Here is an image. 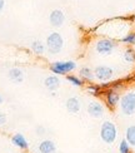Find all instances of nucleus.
Here are the masks:
<instances>
[{
	"label": "nucleus",
	"instance_id": "obj_1",
	"mask_svg": "<svg viewBox=\"0 0 135 153\" xmlns=\"http://www.w3.org/2000/svg\"><path fill=\"white\" fill-rule=\"evenodd\" d=\"M117 136H118V131L114 123L106 120V122L101 124L100 138L103 139V142H105L106 144H113L115 142V139H117Z\"/></svg>",
	"mask_w": 135,
	"mask_h": 153
},
{
	"label": "nucleus",
	"instance_id": "obj_2",
	"mask_svg": "<svg viewBox=\"0 0 135 153\" xmlns=\"http://www.w3.org/2000/svg\"><path fill=\"white\" fill-rule=\"evenodd\" d=\"M120 111L125 116L135 114V92H128L120 98Z\"/></svg>",
	"mask_w": 135,
	"mask_h": 153
},
{
	"label": "nucleus",
	"instance_id": "obj_3",
	"mask_svg": "<svg viewBox=\"0 0 135 153\" xmlns=\"http://www.w3.org/2000/svg\"><path fill=\"white\" fill-rule=\"evenodd\" d=\"M76 68L75 62L73 60H68V62H55L50 65V71L54 74L58 75H66L68 73L73 72Z\"/></svg>",
	"mask_w": 135,
	"mask_h": 153
},
{
	"label": "nucleus",
	"instance_id": "obj_4",
	"mask_svg": "<svg viewBox=\"0 0 135 153\" xmlns=\"http://www.w3.org/2000/svg\"><path fill=\"white\" fill-rule=\"evenodd\" d=\"M64 40L59 33H51L46 38V48L51 54H58L63 49Z\"/></svg>",
	"mask_w": 135,
	"mask_h": 153
},
{
	"label": "nucleus",
	"instance_id": "obj_5",
	"mask_svg": "<svg viewBox=\"0 0 135 153\" xmlns=\"http://www.w3.org/2000/svg\"><path fill=\"white\" fill-rule=\"evenodd\" d=\"M115 48H117V43L109 38L99 39L95 44V50L101 55H110L115 50Z\"/></svg>",
	"mask_w": 135,
	"mask_h": 153
},
{
	"label": "nucleus",
	"instance_id": "obj_6",
	"mask_svg": "<svg viewBox=\"0 0 135 153\" xmlns=\"http://www.w3.org/2000/svg\"><path fill=\"white\" fill-rule=\"evenodd\" d=\"M113 74H114L113 69L110 67H108V65H99V67H96L95 71H94V76L100 82L110 80Z\"/></svg>",
	"mask_w": 135,
	"mask_h": 153
},
{
	"label": "nucleus",
	"instance_id": "obj_7",
	"mask_svg": "<svg viewBox=\"0 0 135 153\" xmlns=\"http://www.w3.org/2000/svg\"><path fill=\"white\" fill-rule=\"evenodd\" d=\"M120 94L118 93V91H114V89L109 88L105 92V102L109 108H115L119 103H120Z\"/></svg>",
	"mask_w": 135,
	"mask_h": 153
},
{
	"label": "nucleus",
	"instance_id": "obj_8",
	"mask_svg": "<svg viewBox=\"0 0 135 153\" xmlns=\"http://www.w3.org/2000/svg\"><path fill=\"white\" fill-rule=\"evenodd\" d=\"M88 113L93 118H100L104 114V107L99 102H91L88 105Z\"/></svg>",
	"mask_w": 135,
	"mask_h": 153
},
{
	"label": "nucleus",
	"instance_id": "obj_9",
	"mask_svg": "<svg viewBox=\"0 0 135 153\" xmlns=\"http://www.w3.org/2000/svg\"><path fill=\"white\" fill-rule=\"evenodd\" d=\"M49 20H50V24L53 25V27H55V28L61 27L64 24V22H65V15L63 14L61 10H53L50 16H49Z\"/></svg>",
	"mask_w": 135,
	"mask_h": 153
},
{
	"label": "nucleus",
	"instance_id": "obj_10",
	"mask_svg": "<svg viewBox=\"0 0 135 153\" xmlns=\"http://www.w3.org/2000/svg\"><path fill=\"white\" fill-rule=\"evenodd\" d=\"M39 152L40 153H55L56 152V146L53 141H49V139H45L39 144Z\"/></svg>",
	"mask_w": 135,
	"mask_h": 153
},
{
	"label": "nucleus",
	"instance_id": "obj_11",
	"mask_svg": "<svg viewBox=\"0 0 135 153\" xmlns=\"http://www.w3.org/2000/svg\"><path fill=\"white\" fill-rule=\"evenodd\" d=\"M11 142H13V144L16 146V147H19L20 149H28L29 148L28 141L25 139V137L23 134H20V133H16L15 136H13Z\"/></svg>",
	"mask_w": 135,
	"mask_h": 153
},
{
	"label": "nucleus",
	"instance_id": "obj_12",
	"mask_svg": "<svg viewBox=\"0 0 135 153\" xmlns=\"http://www.w3.org/2000/svg\"><path fill=\"white\" fill-rule=\"evenodd\" d=\"M66 109L68 112L70 113H78L80 111V100L78 98H75V97H72V98H69L66 100Z\"/></svg>",
	"mask_w": 135,
	"mask_h": 153
},
{
	"label": "nucleus",
	"instance_id": "obj_13",
	"mask_svg": "<svg viewBox=\"0 0 135 153\" xmlns=\"http://www.w3.org/2000/svg\"><path fill=\"white\" fill-rule=\"evenodd\" d=\"M44 84L49 89V91H55V89L59 88L60 80H59V78H58L56 75H49L48 78L44 80Z\"/></svg>",
	"mask_w": 135,
	"mask_h": 153
},
{
	"label": "nucleus",
	"instance_id": "obj_14",
	"mask_svg": "<svg viewBox=\"0 0 135 153\" xmlns=\"http://www.w3.org/2000/svg\"><path fill=\"white\" fill-rule=\"evenodd\" d=\"M9 78L15 83H21L23 79H24V74H23V72L20 71V69L13 68L9 71Z\"/></svg>",
	"mask_w": 135,
	"mask_h": 153
},
{
	"label": "nucleus",
	"instance_id": "obj_15",
	"mask_svg": "<svg viewBox=\"0 0 135 153\" xmlns=\"http://www.w3.org/2000/svg\"><path fill=\"white\" fill-rule=\"evenodd\" d=\"M125 141L129 143L131 147H135V126H130V127H128L126 128Z\"/></svg>",
	"mask_w": 135,
	"mask_h": 153
},
{
	"label": "nucleus",
	"instance_id": "obj_16",
	"mask_svg": "<svg viewBox=\"0 0 135 153\" xmlns=\"http://www.w3.org/2000/svg\"><path fill=\"white\" fill-rule=\"evenodd\" d=\"M80 78L81 79H85V80H93L95 76H94V72H91V69L88 68V67H84L80 69Z\"/></svg>",
	"mask_w": 135,
	"mask_h": 153
},
{
	"label": "nucleus",
	"instance_id": "obj_17",
	"mask_svg": "<svg viewBox=\"0 0 135 153\" xmlns=\"http://www.w3.org/2000/svg\"><path fill=\"white\" fill-rule=\"evenodd\" d=\"M31 50H33L35 54L41 55V54L44 53V50H45V47H44V44H43L41 42L35 40V42L31 43Z\"/></svg>",
	"mask_w": 135,
	"mask_h": 153
},
{
	"label": "nucleus",
	"instance_id": "obj_18",
	"mask_svg": "<svg viewBox=\"0 0 135 153\" xmlns=\"http://www.w3.org/2000/svg\"><path fill=\"white\" fill-rule=\"evenodd\" d=\"M123 58L126 63H135V50L133 48H128L123 54Z\"/></svg>",
	"mask_w": 135,
	"mask_h": 153
},
{
	"label": "nucleus",
	"instance_id": "obj_19",
	"mask_svg": "<svg viewBox=\"0 0 135 153\" xmlns=\"http://www.w3.org/2000/svg\"><path fill=\"white\" fill-rule=\"evenodd\" d=\"M86 91L91 95H94V97H98V95H100L103 93V88L100 85H98V84H90L86 88Z\"/></svg>",
	"mask_w": 135,
	"mask_h": 153
},
{
	"label": "nucleus",
	"instance_id": "obj_20",
	"mask_svg": "<svg viewBox=\"0 0 135 153\" xmlns=\"http://www.w3.org/2000/svg\"><path fill=\"white\" fill-rule=\"evenodd\" d=\"M121 43L128 44V45H134L135 44V33L131 31V33H128L126 35H124L121 38Z\"/></svg>",
	"mask_w": 135,
	"mask_h": 153
},
{
	"label": "nucleus",
	"instance_id": "obj_21",
	"mask_svg": "<svg viewBox=\"0 0 135 153\" xmlns=\"http://www.w3.org/2000/svg\"><path fill=\"white\" fill-rule=\"evenodd\" d=\"M66 79H68V82H70L75 87H81L83 84H84L83 79L80 78V76H76V75H66Z\"/></svg>",
	"mask_w": 135,
	"mask_h": 153
},
{
	"label": "nucleus",
	"instance_id": "obj_22",
	"mask_svg": "<svg viewBox=\"0 0 135 153\" xmlns=\"http://www.w3.org/2000/svg\"><path fill=\"white\" fill-rule=\"evenodd\" d=\"M119 152L120 153H131L130 144L128 143L125 139H123V141L120 142V144H119Z\"/></svg>",
	"mask_w": 135,
	"mask_h": 153
},
{
	"label": "nucleus",
	"instance_id": "obj_23",
	"mask_svg": "<svg viewBox=\"0 0 135 153\" xmlns=\"http://www.w3.org/2000/svg\"><path fill=\"white\" fill-rule=\"evenodd\" d=\"M5 122H6V117H5V114L0 112V126H3Z\"/></svg>",
	"mask_w": 135,
	"mask_h": 153
},
{
	"label": "nucleus",
	"instance_id": "obj_24",
	"mask_svg": "<svg viewBox=\"0 0 135 153\" xmlns=\"http://www.w3.org/2000/svg\"><path fill=\"white\" fill-rule=\"evenodd\" d=\"M4 0H0V11H1L3 10V8H4Z\"/></svg>",
	"mask_w": 135,
	"mask_h": 153
},
{
	"label": "nucleus",
	"instance_id": "obj_25",
	"mask_svg": "<svg viewBox=\"0 0 135 153\" xmlns=\"http://www.w3.org/2000/svg\"><path fill=\"white\" fill-rule=\"evenodd\" d=\"M36 131H38V132H39V133H41V134H43V133H44V131H45V129L43 128V127H39V128H38Z\"/></svg>",
	"mask_w": 135,
	"mask_h": 153
},
{
	"label": "nucleus",
	"instance_id": "obj_26",
	"mask_svg": "<svg viewBox=\"0 0 135 153\" xmlns=\"http://www.w3.org/2000/svg\"><path fill=\"white\" fill-rule=\"evenodd\" d=\"M3 100H4V98H3V95H1V94H0V104H1V103H3Z\"/></svg>",
	"mask_w": 135,
	"mask_h": 153
}]
</instances>
